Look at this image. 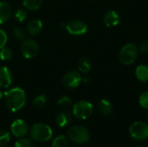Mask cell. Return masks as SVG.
<instances>
[{"label":"cell","instance_id":"obj_1","mask_svg":"<svg viewBox=\"0 0 148 147\" xmlns=\"http://www.w3.org/2000/svg\"><path fill=\"white\" fill-rule=\"evenodd\" d=\"M5 104L11 112H17L23 107L26 102L25 92L20 88H13L3 94Z\"/></svg>","mask_w":148,"mask_h":147},{"label":"cell","instance_id":"obj_2","mask_svg":"<svg viewBox=\"0 0 148 147\" xmlns=\"http://www.w3.org/2000/svg\"><path fill=\"white\" fill-rule=\"evenodd\" d=\"M51 128L42 123L35 124L30 129V137L33 140L37 142H46L52 137Z\"/></svg>","mask_w":148,"mask_h":147},{"label":"cell","instance_id":"obj_3","mask_svg":"<svg viewBox=\"0 0 148 147\" xmlns=\"http://www.w3.org/2000/svg\"><path fill=\"white\" fill-rule=\"evenodd\" d=\"M138 53H139V50L135 44L127 43L121 48L119 53V59L123 64L131 65L137 59Z\"/></svg>","mask_w":148,"mask_h":147},{"label":"cell","instance_id":"obj_4","mask_svg":"<svg viewBox=\"0 0 148 147\" xmlns=\"http://www.w3.org/2000/svg\"><path fill=\"white\" fill-rule=\"evenodd\" d=\"M68 137L74 143L84 144L89 140L90 133L82 126H74L68 131Z\"/></svg>","mask_w":148,"mask_h":147},{"label":"cell","instance_id":"obj_5","mask_svg":"<svg viewBox=\"0 0 148 147\" xmlns=\"http://www.w3.org/2000/svg\"><path fill=\"white\" fill-rule=\"evenodd\" d=\"M94 111L93 105L88 101H80L74 105L73 114L79 120L88 119Z\"/></svg>","mask_w":148,"mask_h":147},{"label":"cell","instance_id":"obj_6","mask_svg":"<svg viewBox=\"0 0 148 147\" xmlns=\"http://www.w3.org/2000/svg\"><path fill=\"white\" fill-rule=\"evenodd\" d=\"M131 137L137 141H143L148 139V124L142 121H137L131 125L129 128Z\"/></svg>","mask_w":148,"mask_h":147},{"label":"cell","instance_id":"obj_7","mask_svg":"<svg viewBox=\"0 0 148 147\" xmlns=\"http://www.w3.org/2000/svg\"><path fill=\"white\" fill-rule=\"evenodd\" d=\"M21 52L26 59L36 57L39 52V46L33 39H26L21 44Z\"/></svg>","mask_w":148,"mask_h":147},{"label":"cell","instance_id":"obj_8","mask_svg":"<svg viewBox=\"0 0 148 147\" xmlns=\"http://www.w3.org/2000/svg\"><path fill=\"white\" fill-rule=\"evenodd\" d=\"M64 29L73 36L84 35L88 31V25L81 20H72L64 25Z\"/></svg>","mask_w":148,"mask_h":147},{"label":"cell","instance_id":"obj_9","mask_svg":"<svg viewBox=\"0 0 148 147\" xmlns=\"http://www.w3.org/2000/svg\"><path fill=\"white\" fill-rule=\"evenodd\" d=\"M82 81L81 73L78 71H69L62 77V85L68 89L77 88Z\"/></svg>","mask_w":148,"mask_h":147},{"label":"cell","instance_id":"obj_10","mask_svg":"<svg viewBox=\"0 0 148 147\" xmlns=\"http://www.w3.org/2000/svg\"><path fill=\"white\" fill-rule=\"evenodd\" d=\"M28 125L26 124L25 121L22 120H16L13 121L10 126L11 133L18 138H22L25 136L28 133Z\"/></svg>","mask_w":148,"mask_h":147},{"label":"cell","instance_id":"obj_11","mask_svg":"<svg viewBox=\"0 0 148 147\" xmlns=\"http://www.w3.org/2000/svg\"><path fill=\"white\" fill-rule=\"evenodd\" d=\"M121 21V16L119 13L115 10H108L103 16V22L107 27H115L119 24Z\"/></svg>","mask_w":148,"mask_h":147},{"label":"cell","instance_id":"obj_12","mask_svg":"<svg viewBox=\"0 0 148 147\" xmlns=\"http://www.w3.org/2000/svg\"><path fill=\"white\" fill-rule=\"evenodd\" d=\"M12 83V75L7 67H0V88H9Z\"/></svg>","mask_w":148,"mask_h":147},{"label":"cell","instance_id":"obj_13","mask_svg":"<svg viewBox=\"0 0 148 147\" xmlns=\"http://www.w3.org/2000/svg\"><path fill=\"white\" fill-rule=\"evenodd\" d=\"M72 121V114L69 111H62L56 116V124L60 127H66Z\"/></svg>","mask_w":148,"mask_h":147},{"label":"cell","instance_id":"obj_14","mask_svg":"<svg viewBox=\"0 0 148 147\" xmlns=\"http://www.w3.org/2000/svg\"><path fill=\"white\" fill-rule=\"evenodd\" d=\"M42 29V23L39 19H34L30 21L27 25V31L30 36L38 35Z\"/></svg>","mask_w":148,"mask_h":147},{"label":"cell","instance_id":"obj_15","mask_svg":"<svg viewBox=\"0 0 148 147\" xmlns=\"http://www.w3.org/2000/svg\"><path fill=\"white\" fill-rule=\"evenodd\" d=\"M11 7L5 2H0V24L6 22L11 16Z\"/></svg>","mask_w":148,"mask_h":147},{"label":"cell","instance_id":"obj_16","mask_svg":"<svg viewBox=\"0 0 148 147\" xmlns=\"http://www.w3.org/2000/svg\"><path fill=\"white\" fill-rule=\"evenodd\" d=\"M98 110L103 115H109L113 112V106L107 99H102L98 103Z\"/></svg>","mask_w":148,"mask_h":147},{"label":"cell","instance_id":"obj_17","mask_svg":"<svg viewBox=\"0 0 148 147\" xmlns=\"http://www.w3.org/2000/svg\"><path fill=\"white\" fill-rule=\"evenodd\" d=\"M135 75L137 79L141 82H147L148 81V66L141 64L136 68Z\"/></svg>","mask_w":148,"mask_h":147},{"label":"cell","instance_id":"obj_18","mask_svg":"<svg viewBox=\"0 0 148 147\" xmlns=\"http://www.w3.org/2000/svg\"><path fill=\"white\" fill-rule=\"evenodd\" d=\"M77 68L81 73H88L91 69V62L90 60L87 57H82L77 63Z\"/></svg>","mask_w":148,"mask_h":147},{"label":"cell","instance_id":"obj_19","mask_svg":"<svg viewBox=\"0 0 148 147\" xmlns=\"http://www.w3.org/2000/svg\"><path fill=\"white\" fill-rule=\"evenodd\" d=\"M23 3L26 9L29 10H36L41 7L42 0H23Z\"/></svg>","mask_w":148,"mask_h":147},{"label":"cell","instance_id":"obj_20","mask_svg":"<svg viewBox=\"0 0 148 147\" xmlns=\"http://www.w3.org/2000/svg\"><path fill=\"white\" fill-rule=\"evenodd\" d=\"M13 56V52L10 48L3 47V49H0V59L2 61L7 62L10 61Z\"/></svg>","mask_w":148,"mask_h":147},{"label":"cell","instance_id":"obj_21","mask_svg":"<svg viewBox=\"0 0 148 147\" xmlns=\"http://www.w3.org/2000/svg\"><path fill=\"white\" fill-rule=\"evenodd\" d=\"M51 147H68V140L66 137L63 135H60L56 137L54 139Z\"/></svg>","mask_w":148,"mask_h":147},{"label":"cell","instance_id":"obj_22","mask_svg":"<svg viewBox=\"0 0 148 147\" xmlns=\"http://www.w3.org/2000/svg\"><path fill=\"white\" fill-rule=\"evenodd\" d=\"M47 103V98L45 95H39L35 98L33 101V106L36 108H42Z\"/></svg>","mask_w":148,"mask_h":147},{"label":"cell","instance_id":"obj_23","mask_svg":"<svg viewBox=\"0 0 148 147\" xmlns=\"http://www.w3.org/2000/svg\"><path fill=\"white\" fill-rule=\"evenodd\" d=\"M10 137L7 131L0 130V147L5 146L10 142Z\"/></svg>","mask_w":148,"mask_h":147},{"label":"cell","instance_id":"obj_24","mask_svg":"<svg viewBox=\"0 0 148 147\" xmlns=\"http://www.w3.org/2000/svg\"><path fill=\"white\" fill-rule=\"evenodd\" d=\"M57 105L60 107H62V108H68V107H70V106L72 105V101L69 97L68 96H63L62 98H60L58 101H57Z\"/></svg>","mask_w":148,"mask_h":147},{"label":"cell","instance_id":"obj_25","mask_svg":"<svg viewBox=\"0 0 148 147\" xmlns=\"http://www.w3.org/2000/svg\"><path fill=\"white\" fill-rule=\"evenodd\" d=\"M15 147H35L33 143L31 142L30 139H27V138H21L19 139L16 144H15Z\"/></svg>","mask_w":148,"mask_h":147},{"label":"cell","instance_id":"obj_26","mask_svg":"<svg viewBox=\"0 0 148 147\" xmlns=\"http://www.w3.org/2000/svg\"><path fill=\"white\" fill-rule=\"evenodd\" d=\"M15 18L16 21L23 23L27 18V12L24 9H18L15 12Z\"/></svg>","mask_w":148,"mask_h":147},{"label":"cell","instance_id":"obj_27","mask_svg":"<svg viewBox=\"0 0 148 147\" xmlns=\"http://www.w3.org/2000/svg\"><path fill=\"white\" fill-rule=\"evenodd\" d=\"M139 103L140 107L145 109H148V92H144L139 98Z\"/></svg>","mask_w":148,"mask_h":147},{"label":"cell","instance_id":"obj_28","mask_svg":"<svg viewBox=\"0 0 148 147\" xmlns=\"http://www.w3.org/2000/svg\"><path fill=\"white\" fill-rule=\"evenodd\" d=\"M13 35H14V36L17 40H23L25 38V36H26L25 31L23 29L19 28V27L14 28V29H13Z\"/></svg>","mask_w":148,"mask_h":147},{"label":"cell","instance_id":"obj_29","mask_svg":"<svg viewBox=\"0 0 148 147\" xmlns=\"http://www.w3.org/2000/svg\"><path fill=\"white\" fill-rule=\"evenodd\" d=\"M7 41H8L7 34L5 33L4 30L0 29V49H3V47H5Z\"/></svg>","mask_w":148,"mask_h":147},{"label":"cell","instance_id":"obj_30","mask_svg":"<svg viewBox=\"0 0 148 147\" xmlns=\"http://www.w3.org/2000/svg\"><path fill=\"white\" fill-rule=\"evenodd\" d=\"M138 50L140 53H148V41L142 42L140 44V46L138 48Z\"/></svg>","mask_w":148,"mask_h":147},{"label":"cell","instance_id":"obj_31","mask_svg":"<svg viewBox=\"0 0 148 147\" xmlns=\"http://www.w3.org/2000/svg\"><path fill=\"white\" fill-rule=\"evenodd\" d=\"M82 81H83L85 84H88V83L91 82V79H90L89 76H86V77H84V78L82 79Z\"/></svg>","mask_w":148,"mask_h":147},{"label":"cell","instance_id":"obj_32","mask_svg":"<svg viewBox=\"0 0 148 147\" xmlns=\"http://www.w3.org/2000/svg\"><path fill=\"white\" fill-rule=\"evenodd\" d=\"M2 96H3V94H2V92L0 91V99L2 98Z\"/></svg>","mask_w":148,"mask_h":147},{"label":"cell","instance_id":"obj_33","mask_svg":"<svg viewBox=\"0 0 148 147\" xmlns=\"http://www.w3.org/2000/svg\"><path fill=\"white\" fill-rule=\"evenodd\" d=\"M71 147H78V146H71Z\"/></svg>","mask_w":148,"mask_h":147},{"label":"cell","instance_id":"obj_34","mask_svg":"<svg viewBox=\"0 0 148 147\" xmlns=\"http://www.w3.org/2000/svg\"><path fill=\"white\" fill-rule=\"evenodd\" d=\"M136 147H143V146H136Z\"/></svg>","mask_w":148,"mask_h":147},{"label":"cell","instance_id":"obj_35","mask_svg":"<svg viewBox=\"0 0 148 147\" xmlns=\"http://www.w3.org/2000/svg\"><path fill=\"white\" fill-rule=\"evenodd\" d=\"M147 120H148V118H147Z\"/></svg>","mask_w":148,"mask_h":147}]
</instances>
